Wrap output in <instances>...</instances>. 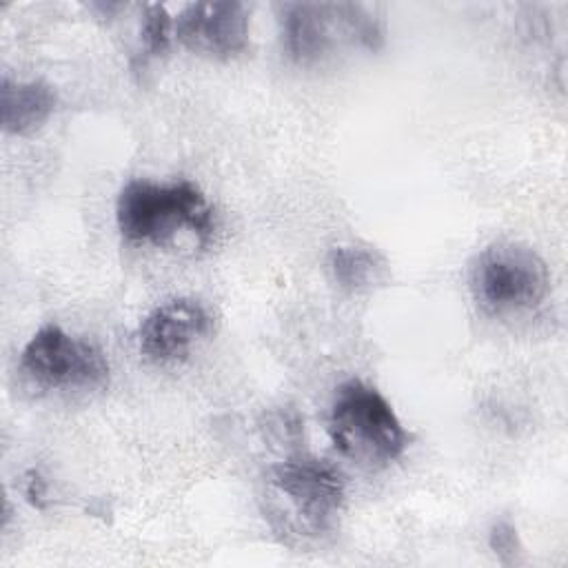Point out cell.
Segmentation results:
<instances>
[{
  "mask_svg": "<svg viewBox=\"0 0 568 568\" xmlns=\"http://www.w3.org/2000/svg\"><path fill=\"white\" fill-rule=\"evenodd\" d=\"M326 262L333 280L346 291L371 288L384 275L382 257L362 246H335Z\"/></svg>",
  "mask_w": 568,
  "mask_h": 568,
  "instance_id": "obj_10",
  "label": "cell"
},
{
  "mask_svg": "<svg viewBox=\"0 0 568 568\" xmlns=\"http://www.w3.org/2000/svg\"><path fill=\"white\" fill-rule=\"evenodd\" d=\"M470 293L488 315H508L537 306L548 293V266L528 244L499 240L481 248L470 264Z\"/></svg>",
  "mask_w": 568,
  "mask_h": 568,
  "instance_id": "obj_4",
  "label": "cell"
},
{
  "mask_svg": "<svg viewBox=\"0 0 568 568\" xmlns=\"http://www.w3.org/2000/svg\"><path fill=\"white\" fill-rule=\"evenodd\" d=\"M328 433L344 457L366 466L395 462L408 444L388 399L359 379H348L337 388L328 413Z\"/></svg>",
  "mask_w": 568,
  "mask_h": 568,
  "instance_id": "obj_3",
  "label": "cell"
},
{
  "mask_svg": "<svg viewBox=\"0 0 568 568\" xmlns=\"http://www.w3.org/2000/svg\"><path fill=\"white\" fill-rule=\"evenodd\" d=\"M24 495L29 497V501L33 504H40V499L44 497V481L40 479L38 473H29L27 475V481H24Z\"/></svg>",
  "mask_w": 568,
  "mask_h": 568,
  "instance_id": "obj_13",
  "label": "cell"
},
{
  "mask_svg": "<svg viewBox=\"0 0 568 568\" xmlns=\"http://www.w3.org/2000/svg\"><path fill=\"white\" fill-rule=\"evenodd\" d=\"M280 24L284 49L300 64L322 60L339 40L366 49H379L384 42L382 20L366 4L288 2L280 7Z\"/></svg>",
  "mask_w": 568,
  "mask_h": 568,
  "instance_id": "obj_5",
  "label": "cell"
},
{
  "mask_svg": "<svg viewBox=\"0 0 568 568\" xmlns=\"http://www.w3.org/2000/svg\"><path fill=\"white\" fill-rule=\"evenodd\" d=\"M490 548L504 559L510 561L515 559V552L519 548V539H517V530L508 519H499L493 524L490 528V537H488Z\"/></svg>",
  "mask_w": 568,
  "mask_h": 568,
  "instance_id": "obj_12",
  "label": "cell"
},
{
  "mask_svg": "<svg viewBox=\"0 0 568 568\" xmlns=\"http://www.w3.org/2000/svg\"><path fill=\"white\" fill-rule=\"evenodd\" d=\"M213 331L209 308L191 297L169 300L155 306L140 324V353L158 364L178 362Z\"/></svg>",
  "mask_w": 568,
  "mask_h": 568,
  "instance_id": "obj_7",
  "label": "cell"
},
{
  "mask_svg": "<svg viewBox=\"0 0 568 568\" xmlns=\"http://www.w3.org/2000/svg\"><path fill=\"white\" fill-rule=\"evenodd\" d=\"M22 375L40 388H98L109 379L104 353L58 324L38 328L20 353Z\"/></svg>",
  "mask_w": 568,
  "mask_h": 568,
  "instance_id": "obj_6",
  "label": "cell"
},
{
  "mask_svg": "<svg viewBox=\"0 0 568 568\" xmlns=\"http://www.w3.org/2000/svg\"><path fill=\"white\" fill-rule=\"evenodd\" d=\"M115 222L129 242L166 244L178 233L204 240L213 233V209L193 182L131 180L120 189Z\"/></svg>",
  "mask_w": 568,
  "mask_h": 568,
  "instance_id": "obj_1",
  "label": "cell"
},
{
  "mask_svg": "<svg viewBox=\"0 0 568 568\" xmlns=\"http://www.w3.org/2000/svg\"><path fill=\"white\" fill-rule=\"evenodd\" d=\"M271 513L297 535L328 532L344 508L346 484L326 459L293 455L266 470Z\"/></svg>",
  "mask_w": 568,
  "mask_h": 568,
  "instance_id": "obj_2",
  "label": "cell"
},
{
  "mask_svg": "<svg viewBox=\"0 0 568 568\" xmlns=\"http://www.w3.org/2000/svg\"><path fill=\"white\" fill-rule=\"evenodd\" d=\"M178 42L211 58H233L248 47V13L242 2H193L173 22Z\"/></svg>",
  "mask_w": 568,
  "mask_h": 568,
  "instance_id": "obj_8",
  "label": "cell"
},
{
  "mask_svg": "<svg viewBox=\"0 0 568 568\" xmlns=\"http://www.w3.org/2000/svg\"><path fill=\"white\" fill-rule=\"evenodd\" d=\"M171 38H173V20H171L169 11L162 4L144 7L142 29H140L144 58L162 55L169 49Z\"/></svg>",
  "mask_w": 568,
  "mask_h": 568,
  "instance_id": "obj_11",
  "label": "cell"
},
{
  "mask_svg": "<svg viewBox=\"0 0 568 568\" xmlns=\"http://www.w3.org/2000/svg\"><path fill=\"white\" fill-rule=\"evenodd\" d=\"M55 109V93L40 80L2 78L0 122L7 133L27 135L40 129Z\"/></svg>",
  "mask_w": 568,
  "mask_h": 568,
  "instance_id": "obj_9",
  "label": "cell"
}]
</instances>
